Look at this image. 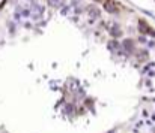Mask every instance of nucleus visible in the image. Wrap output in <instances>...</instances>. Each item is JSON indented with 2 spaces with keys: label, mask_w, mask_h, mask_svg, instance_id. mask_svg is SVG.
I'll list each match as a JSON object with an SVG mask.
<instances>
[{
  "label": "nucleus",
  "mask_w": 155,
  "mask_h": 133,
  "mask_svg": "<svg viewBox=\"0 0 155 133\" xmlns=\"http://www.w3.org/2000/svg\"><path fill=\"white\" fill-rule=\"evenodd\" d=\"M108 32H110V36H111L113 39H116V38H119V36L122 35V30H120L119 24H116V23L108 27Z\"/></svg>",
  "instance_id": "20e7f679"
},
{
  "label": "nucleus",
  "mask_w": 155,
  "mask_h": 133,
  "mask_svg": "<svg viewBox=\"0 0 155 133\" xmlns=\"http://www.w3.org/2000/svg\"><path fill=\"white\" fill-rule=\"evenodd\" d=\"M68 11H69V6H63V8L60 9V14H62V15H66Z\"/></svg>",
  "instance_id": "1a4fd4ad"
},
{
  "label": "nucleus",
  "mask_w": 155,
  "mask_h": 133,
  "mask_svg": "<svg viewBox=\"0 0 155 133\" xmlns=\"http://www.w3.org/2000/svg\"><path fill=\"white\" fill-rule=\"evenodd\" d=\"M63 3H65V0H47V5H48L50 8H54V9L62 8Z\"/></svg>",
  "instance_id": "423d86ee"
},
{
  "label": "nucleus",
  "mask_w": 155,
  "mask_h": 133,
  "mask_svg": "<svg viewBox=\"0 0 155 133\" xmlns=\"http://www.w3.org/2000/svg\"><path fill=\"white\" fill-rule=\"evenodd\" d=\"M74 111H75L74 105H72V103H66V106H65L63 112H66V114H69V115H74Z\"/></svg>",
  "instance_id": "6e6552de"
},
{
  "label": "nucleus",
  "mask_w": 155,
  "mask_h": 133,
  "mask_svg": "<svg viewBox=\"0 0 155 133\" xmlns=\"http://www.w3.org/2000/svg\"><path fill=\"white\" fill-rule=\"evenodd\" d=\"M139 30H140V33H143V35L155 36V30L149 27V24H148L145 20H140V21H139Z\"/></svg>",
  "instance_id": "7ed1b4c3"
},
{
  "label": "nucleus",
  "mask_w": 155,
  "mask_h": 133,
  "mask_svg": "<svg viewBox=\"0 0 155 133\" xmlns=\"http://www.w3.org/2000/svg\"><path fill=\"white\" fill-rule=\"evenodd\" d=\"M103 8L105 12H108V14H111V15H116V14L119 12V6H117V3H116L114 0H104Z\"/></svg>",
  "instance_id": "f03ea898"
},
{
  "label": "nucleus",
  "mask_w": 155,
  "mask_h": 133,
  "mask_svg": "<svg viewBox=\"0 0 155 133\" xmlns=\"http://www.w3.org/2000/svg\"><path fill=\"white\" fill-rule=\"evenodd\" d=\"M5 3H6V0H3V2H0V8H3V6H5Z\"/></svg>",
  "instance_id": "9b49d317"
},
{
  "label": "nucleus",
  "mask_w": 155,
  "mask_h": 133,
  "mask_svg": "<svg viewBox=\"0 0 155 133\" xmlns=\"http://www.w3.org/2000/svg\"><path fill=\"white\" fill-rule=\"evenodd\" d=\"M21 15H23V17H30L32 14H30L29 9H23V11H21Z\"/></svg>",
  "instance_id": "9d476101"
},
{
  "label": "nucleus",
  "mask_w": 155,
  "mask_h": 133,
  "mask_svg": "<svg viewBox=\"0 0 155 133\" xmlns=\"http://www.w3.org/2000/svg\"><path fill=\"white\" fill-rule=\"evenodd\" d=\"M84 12L89 15V23H94L97 18H100V15H101V11L98 9V6H95V5H87L86 8H84Z\"/></svg>",
  "instance_id": "f257e3e1"
},
{
  "label": "nucleus",
  "mask_w": 155,
  "mask_h": 133,
  "mask_svg": "<svg viewBox=\"0 0 155 133\" xmlns=\"http://www.w3.org/2000/svg\"><path fill=\"white\" fill-rule=\"evenodd\" d=\"M94 2H104V0H94Z\"/></svg>",
  "instance_id": "f8f14e48"
},
{
  "label": "nucleus",
  "mask_w": 155,
  "mask_h": 133,
  "mask_svg": "<svg viewBox=\"0 0 155 133\" xmlns=\"http://www.w3.org/2000/svg\"><path fill=\"white\" fill-rule=\"evenodd\" d=\"M119 48H122V44H119L116 39H113V41L108 42V49H110V51H116V49H119Z\"/></svg>",
  "instance_id": "0eeeda50"
},
{
  "label": "nucleus",
  "mask_w": 155,
  "mask_h": 133,
  "mask_svg": "<svg viewBox=\"0 0 155 133\" xmlns=\"http://www.w3.org/2000/svg\"><path fill=\"white\" fill-rule=\"evenodd\" d=\"M122 49H125L128 54L134 51V41L133 39H124L122 41Z\"/></svg>",
  "instance_id": "39448f33"
}]
</instances>
